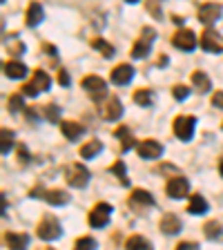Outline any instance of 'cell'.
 <instances>
[{"instance_id":"cell-13","label":"cell","mask_w":223,"mask_h":250,"mask_svg":"<svg viewBox=\"0 0 223 250\" xmlns=\"http://www.w3.org/2000/svg\"><path fill=\"white\" fill-rule=\"evenodd\" d=\"M221 14H223L221 5H217V2H208V5H203L201 9H199V21H201L205 27H210L221 18Z\"/></svg>"},{"instance_id":"cell-15","label":"cell","mask_w":223,"mask_h":250,"mask_svg":"<svg viewBox=\"0 0 223 250\" xmlns=\"http://www.w3.org/2000/svg\"><path fill=\"white\" fill-rule=\"evenodd\" d=\"M61 130H62V134H65L67 141H76V139H81V134L85 132V127L81 123H74V121H62Z\"/></svg>"},{"instance_id":"cell-2","label":"cell","mask_w":223,"mask_h":250,"mask_svg":"<svg viewBox=\"0 0 223 250\" xmlns=\"http://www.w3.org/2000/svg\"><path fill=\"white\" fill-rule=\"evenodd\" d=\"M154 38H156V31L152 29V27H145V29L141 31V38L134 42V47H132V52H130L132 58H134V61H143V58L150 54Z\"/></svg>"},{"instance_id":"cell-42","label":"cell","mask_w":223,"mask_h":250,"mask_svg":"<svg viewBox=\"0 0 223 250\" xmlns=\"http://www.w3.org/2000/svg\"><path fill=\"white\" fill-rule=\"evenodd\" d=\"M219 174H221V177H223V159H221V161H219Z\"/></svg>"},{"instance_id":"cell-7","label":"cell","mask_w":223,"mask_h":250,"mask_svg":"<svg viewBox=\"0 0 223 250\" xmlns=\"http://www.w3.org/2000/svg\"><path fill=\"white\" fill-rule=\"evenodd\" d=\"M67 183L72 188H85L89 183V170L81 163H74L67 167Z\"/></svg>"},{"instance_id":"cell-39","label":"cell","mask_w":223,"mask_h":250,"mask_svg":"<svg viewBox=\"0 0 223 250\" xmlns=\"http://www.w3.org/2000/svg\"><path fill=\"white\" fill-rule=\"evenodd\" d=\"M212 105L214 107H219V109H223V92H217L212 96Z\"/></svg>"},{"instance_id":"cell-16","label":"cell","mask_w":223,"mask_h":250,"mask_svg":"<svg viewBox=\"0 0 223 250\" xmlns=\"http://www.w3.org/2000/svg\"><path fill=\"white\" fill-rule=\"evenodd\" d=\"M161 230L163 234H179L181 232V219L177 214H165L161 219Z\"/></svg>"},{"instance_id":"cell-11","label":"cell","mask_w":223,"mask_h":250,"mask_svg":"<svg viewBox=\"0 0 223 250\" xmlns=\"http://www.w3.org/2000/svg\"><path fill=\"white\" fill-rule=\"evenodd\" d=\"M136 152H139L141 159H145V161H152V159H159V156L163 154V146L159 143V141H141L139 147H136Z\"/></svg>"},{"instance_id":"cell-36","label":"cell","mask_w":223,"mask_h":250,"mask_svg":"<svg viewBox=\"0 0 223 250\" xmlns=\"http://www.w3.org/2000/svg\"><path fill=\"white\" fill-rule=\"evenodd\" d=\"M159 2H161V0H150V5H147V9L154 11V18H156V21H161V18H163L161 11H159Z\"/></svg>"},{"instance_id":"cell-17","label":"cell","mask_w":223,"mask_h":250,"mask_svg":"<svg viewBox=\"0 0 223 250\" xmlns=\"http://www.w3.org/2000/svg\"><path fill=\"white\" fill-rule=\"evenodd\" d=\"M42 18H45V11H42V7L38 5V2H31L29 7H27V16H25V21L29 27H36L42 22Z\"/></svg>"},{"instance_id":"cell-1","label":"cell","mask_w":223,"mask_h":250,"mask_svg":"<svg viewBox=\"0 0 223 250\" xmlns=\"http://www.w3.org/2000/svg\"><path fill=\"white\" fill-rule=\"evenodd\" d=\"M49 87H52V78H49V74L42 72V69H36L34 76H31V81L22 87V94L29 96V99H34V96H38L41 92H47Z\"/></svg>"},{"instance_id":"cell-3","label":"cell","mask_w":223,"mask_h":250,"mask_svg":"<svg viewBox=\"0 0 223 250\" xmlns=\"http://www.w3.org/2000/svg\"><path fill=\"white\" fill-rule=\"evenodd\" d=\"M83 89L96 101V103L107 96V85H105V81L101 76H85L83 78Z\"/></svg>"},{"instance_id":"cell-24","label":"cell","mask_w":223,"mask_h":250,"mask_svg":"<svg viewBox=\"0 0 223 250\" xmlns=\"http://www.w3.org/2000/svg\"><path fill=\"white\" fill-rule=\"evenodd\" d=\"M5 244L14 250H20V248H27L29 244V237L27 234H16V232H7L5 234Z\"/></svg>"},{"instance_id":"cell-22","label":"cell","mask_w":223,"mask_h":250,"mask_svg":"<svg viewBox=\"0 0 223 250\" xmlns=\"http://www.w3.org/2000/svg\"><path fill=\"white\" fill-rule=\"evenodd\" d=\"M5 76H9V78H25L27 76V65H22V62H18V61L5 62Z\"/></svg>"},{"instance_id":"cell-34","label":"cell","mask_w":223,"mask_h":250,"mask_svg":"<svg viewBox=\"0 0 223 250\" xmlns=\"http://www.w3.org/2000/svg\"><path fill=\"white\" fill-rule=\"evenodd\" d=\"M172 94H174V99H177V101H183V99H187L190 89H187L185 85H177V87L172 89Z\"/></svg>"},{"instance_id":"cell-33","label":"cell","mask_w":223,"mask_h":250,"mask_svg":"<svg viewBox=\"0 0 223 250\" xmlns=\"http://www.w3.org/2000/svg\"><path fill=\"white\" fill-rule=\"evenodd\" d=\"M7 105H9V112H14L16 114V112H20L25 103H22V96H11V99L7 101Z\"/></svg>"},{"instance_id":"cell-31","label":"cell","mask_w":223,"mask_h":250,"mask_svg":"<svg viewBox=\"0 0 223 250\" xmlns=\"http://www.w3.org/2000/svg\"><path fill=\"white\" fill-rule=\"evenodd\" d=\"M0 136H2V156H7L9 154V150H11V146H14V132L2 130L0 132Z\"/></svg>"},{"instance_id":"cell-6","label":"cell","mask_w":223,"mask_h":250,"mask_svg":"<svg viewBox=\"0 0 223 250\" xmlns=\"http://www.w3.org/2000/svg\"><path fill=\"white\" fill-rule=\"evenodd\" d=\"M194 125H197L194 116H177L174 119V134H177V139L190 141L194 136Z\"/></svg>"},{"instance_id":"cell-12","label":"cell","mask_w":223,"mask_h":250,"mask_svg":"<svg viewBox=\"0 0 223 250\" xmlns=\"http://www.w3.org/2000/svg\"><path fill=\"white\" fill-rule=\"evenodd\" d=\"M201 47L210 54H219L223 49V38L219 36V31L214 29H205L201 36Z\"/></svg>"},{"instance_id":"cell-19","label":"cell","mask_w":223,"mask_h":250,"mask_svg":"<svg viewBox=\"0 0 223 250\" xmlns=\"http://www.w3.org/2000/svg\"><path fill=\"white\" fill-rule=\"evenodd\" d=\"M41 197L45 199L49 206H65V203H69V194L62 192V190H47Z\"/></svg>"},{"instance_id":"cell-18","label":"cell","mask_w":223,"mask_h":250,"mask_svg":"<svg viewBox=\"0 0 223 250\" xmlns=\"http://www.w3.org/2000/svg\"><path fill=\"white\" fill-rule=\"evenodd\" d=\"M130 206H141V208H150L154 206V197L147 190H134L130 197Z\"/></svg>"},{"instance_id":"cell-26","label":"cell","mask_w":223,"mask_h":250,"mask_svg":"<svg viewBox=\"0 0 223 250\" xmlns=\"http://www.w3.org/2000/svg\"><path fill=\"white\" fill-rule=\"evenodd\" d=\"M101 150H103V143L94 139V141H89V143H85V146L81 147V156H83V159H94Z\"/></svg>"},{"instance_id":"cell-28","label":"cell","mask_w":223,"mask_h":250,"mask_svg":"<svg viewBox=\"0 0 223 250\" xmlns=\"http://www.w3.org/2000/svg\"><path fill=\"white\" fill-rule=\"evenodd\" d=\"M92 47L96 49V52H101L105 58H112L114 56V47L109 45L107 41H103V38H96V41H92Z\"/></svg>"},{"instance_id":"cell-37","label":"cell","mask_w":223,"mask_h":250,"mask_svg":"<svg viewBox=\"0 0 223 250\" xmlns=\"http://www.w3.org/2000/svg\"><path fill=\"white\" fill-rule=\"evenodd\" d=\"M58 83H61L62 87H67V85H69V74L65 72V69H61V72H58Z\"/></svg>"},{"instance_id":"cell-43","label":"cell","mask_w":223,"mask_h":250,"mask_svg":"<svg viewBox=\"0 0 223 250\" xmlns=\"http://www.w3.org/2000/svg\"><path fill=\"white\" fill-rule=\"evenodd\" d=\"M125 2H130V5H134V2H139V0H125Z\"/></svg>"},{"instance_id":"cell-5","label":"cell","mask_w":223,"mask_h":250,"mask_svg":"<svg viewBox=\"0 0 223 250\" xmlns=\"http://www.w3.org/2000/svg\"><path fill=\"white\" fill-rule=\"evenodd\" d=\"M61 234H62V228L58 224V219H54V217H45L41 221V226H38V237L45 241H54Z\"/></svg>"},{"instance_id":"cell-20","label":"cell","mask_w":223,"mask_h":250,"mask_svg":"<svg viewBox=\"0 0 223 250\" xmlns=\"http://www.w3.org/2000/svg\"><path fill=\"white\" fill-rule=\"evenodd\" d=\"M114 134H116V139L121 141V147H123V152H130L132 147H134V136H132V132H130V127H127V125H121Z\"/></svg>"},{"instance_id":"cell-29","label":"cell","mask_w":223,"mask_h":250,"mask_svg":"<svg viewBox=\"0 0 223 250\" xmlns=\"http://www.w3.org/2000/svg\"><path fill=\"white\" fill-rule=\"evenodd\" d=\"M127 248H139V250H150L152 244L145 239V237H141V234H132L130 239H127Z\"/></svg>"},{"instance_id":"cell-4","label":"cell","mask_w":223,"mask_h":250,"mask_svg":"<svg viewBox=\"0 0 223 250\" xmlns=\"http://www.w3.org/2000/svg\"><path fill=\"white\" fill-rule=\"evenodd\" d=\"M109 219H112V206L109 203H99L89 212V226L92 228H105L109 224Z\"/></svg>"},{"instance_id":"cell-8","label":"cell","mask_w":223,"mask_h":250,"mask_svg":"<svg viewBox=\"0 0 223 250\" xmlns=\"http://www.w3.org/2000/svg\"><path fill=\"white\" fill-rule=\"evenodd\" d=\"M99 105H101V116L105 121H116L123 116V105H121V101L116 96H107L105 103H99Z\"/></svg>"},{"instance_id":"cell-9","label":"cell","mask_w":223,"mask_h":250,"mask_svg":"<svg viewBox=\"0 0 223 250\" xmlns=\"http://www.w3.org/2000/svg\"><path fill=\"white\" fill-rule=\"evenodd\" d=\"M165 192H167V197H172V199L187 197V192H190V181H187L185 177L170 179V181H167V186H165Z\"/></svg>"},{"instance_id":"cell-35","label":"cell","mask_w":223,"mask_h":250,"mask_svg":"<svg viewBox=\"0 0 223 250\" xmlns=\"http://www.w3.org/2000/svg\"><path fill=\"white\" fill-rule=\"evenodd\" d=\"M76 248H96V239H92V237H83V239L76 241Z\"/></svg>"},{"instance_id":"cell-25","label":"cell","mask_w":223,"mask_h":250,"mask_svg":"<svg viewBox=\"0 0 223 250\" xmlns=\"http://www.w3.org/2000/svg\"><path fill=\"white\" fill-rule=\"evenodd\" d=\"M203 232L208 237L210 241H221L223 239V226L219 221H208V224L203 226Z\"/></svg>"},{"instance_id":"cell-30","label":"cell","mask_w":223,"mask_h":250,"mask_svg":"<svg viewBox=\"0 0 223 250\" xmlns=\"http://www.w3.org/2000/svg\"><path fill=\"white\" fill-rule=\"evenodd\" d=\"M109 172H112V174H116V177L121 179V183H123V186H130V179H127V172H125V163L123 161H116L114 166L109 167Z\"/></svg>"},{"instance_id":"cell-38","label":"cell","mask_w":223,"mask_h":250,"mask_svg":"<svg viewBox=\"0 0 223 250\" xmlns=\"http://www.w3.org/2000/svg\"><path fill=\"white\" fill-rule=\"evenodd\" d=\"M9 52L16 54V56H20V54H25V45H22V42H16V45L9 47Z\"/></svg>"},{"instance_id":"cell-41","label":"cell","mask_w":223,"mask_h":250,"mask_svg":"<svg viewBox=\"0 0 223 250\" xmlns=\"http://www.w3.org/2000/svg\"><path fill=\"white\" fill-rule=\"evenodd\" d=\"M20 161L25 163V161H29V152L25 150V147H20Z\"/></svg>"},{"instance_id":"cell-14","label":"cell","mask_w":223,"mask_h":250,"mask_svg":"<svg viewBox=\"0 0 223 250\" xmlns=\"http://www.w3.org/2000/svg\"><path fill=\"white\" fill-rule=\"evenodd\" d=\"M132 78H134V67L127 65V62L114 67V72H112V83L114 85H127Z\"/></svg>"},{"instance_id":"cell-21","label":"cell","mask_w":223,"mask_h":250,"mask_svg":"<svg viewBox=\"0 0 223 250\" xmlns=\"http://www.w3.org/2000/svg\"><path fill=\"white\" fill-rule=\"evenodd\" d=\"M192 85H194L197 92L205 94V92H210V87H212V81H210V76L205 72H194L192 74Z\"/></svg>"},{"instance_id":"cell-27","label":"cell","mask_w":223,"mask_h":250,"mask_svg":"<svg viewBox=\"0 0 223 250\" xmlns=\"http://www.w3.org/2000/svg\"><path fill=\"white\" fill-rule=\"evenodd\" d=\"M134 101L141 107H150L154 103V94H152V89H139V92H134Z\"/></svg>"},{"instance_id":"cell-32","label":"cell","mask_w":223,"mask_h":250,"mask_svg":"<svg viewBox=\"0 0 223 250\" xmlns=\"http://www.w3.org/2000/svg\"><path fill=\"white\" fill-rule=\"evenodd\" d=\"M58 116H61V109H58V105H47L45 107V119L52 121V123H58Z\"/></svg>"},{"instance_id":"cell-40","label":"cell","mask_w":223,"mask_h":250,"mask_svg":"<svg viewBox=\"0 0 223 250\" xmlns=\"http://www.w3.org/2000/svg\"><path fill=\"white\" fill-rule=\"evenodd\" d=\"M177 248H179V250H187V248H190V250H194V248H199V246L194 244V241H181V244H179Z\"/></svg>"},{"instance_id":"cell-10","label":"cell","mask_w":223,"mask_h":250,"mask_svg":"<svg viewBox=\"0 0 223 250\" xmlns=\"http://www.w3.org/2000/svg\"><path fill=\"white\" fill-rule=\"evenodd\" d=\"M172 45L177 47V49H181V52H192L194 47H197V36H194V31H190V29H181L174 34Z\"/></svg>"},{"instance_id":"cell-23","label":"cell","mask_w":223,"mask_h":250,"mask_svg":"<svg viewBox=\"0 0 223 250\" xmlns=\"http://www.w3.org/2000/svg\"><path fill=\"white\" fill-rule=\"evenodd\" d=\"M187 212L205 214V212H208V201H205L201 194H192V197H190V203H187Z\"/></svg>"}]
</instances>
